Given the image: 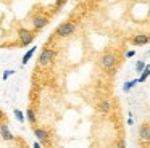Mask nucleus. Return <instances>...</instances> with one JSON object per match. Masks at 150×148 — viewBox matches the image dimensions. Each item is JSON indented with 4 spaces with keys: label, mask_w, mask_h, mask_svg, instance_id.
I'll return each instance as SVG.
<instances>
[{
    "label": "nucleus",
    "mask_w": 150,
    "mask_h": 148,
    "mask_svg": "<svg viewBox=\"0 0 150 148\" xmlns=\"http://www.w3.org/2000/svg\"><path fill=\"white\" fill-rule=\"evenodd\" d=\"M76 29L78 27H76V24L73 21H65L55 29V35H58V37H68V35L74 34Z\"/></svg>",
    "instance_id": "1"
},
{
    "label": "nucleus",
    "mask_w": 150,
    "mask_h": 148,
    "mask_svg": "<svg viewBox=\"0 0 150 148\" xmlns=\"http://www.w3.org/2000/svg\"><path fill=\"white\" fill-rule=\"evenodd\" d=\"M116 56H115L113 53H103L100 56V60H98V64H100V68H103L105 71H108V69H111V68H115L116 66Z\"/></svg>",
    "instance_id": "2"
},
{
    "label": "nucleus",
    "mask_w": 150,
    "mask_h": 148,
    "mask_svg": "<svg viewBox=\"0 0 150 148\" xmlns=\"http://www.w3.org/2000/svg\"><path fill=\"white\" fill-rule=\"evenodd\" d=\"M55 55H57V51L53 48H44L40 51V56H39V64L40 66H49L55 60Z\"/></svg>",
    "instance_id": "3"
},
{
    "label": "nucleus",
    "mask_w": 150,
    "mask_h": 148,
    "mask_svg": "<svg viewBox=\"0 0 150 148\" xmlns=\"http://www.w3.org/2000/svg\"><path fill=\"white\" fill-rule=\"evenodd\" d=\"M18 37H20V45L26 47V45L33 44V40L36 39V35H34V32H33V31H29V29L21 27L20 31H18Z\"/></svg>",
    "instance_id": "4"
},
{
    "label": "nucleus",
    "mask_w": 150,
    "mask_h": 148,
    "mask_svg": "<svg viewBox=\"0 0 150 148\" xmlns=\"http://www.w3.org/2000/svg\"><path fill=\"white\" fill-rule=\"evenodd\" d=\"M49 24V18H47L45 15H36L33 18V26H34V29H36V31H40V29H44L45 27V26Z\"/></svg>",
    "instance_id": "5"
},
{
    "label": "nucleus",
    "mask_w": 150,
    "mask_h": 148,
    "mask_svg": "<svg viewBox=\"0 0 150 148\" xmlns=\"http://www.w3.org/2000/svg\"><path fill=\"white\" fill-rule=\"evenodd\" d=\"M150 42V35L149 34H137L131 39V44L134 47H142V45H147Z\"/></svg>",
    "instance_id": "6"
},
{
    "label": "nucleus",
    "mask_w": 150,
    "mask_h": 148,
    "mask_svg": "<svg viewBox=\"0 0 150 148\" xmlns=\"http://www.w3.org/2000/svg\"><path fill=\"white\" fill-rule=\"evenodd\" d=\"M139 138L142 142H147V143L150 142V124H149V122L140 124V127H139Z\"/></svg>",
    "instance_id": "7"
},
{
    "label": "nucleus",
    "mask_w": 150,
    "mask_h": 148,
    "mask_svg": "<svg viewBox=\"0 0 150 148\" xmlns=\"http://www.w3.org/2000/svg\"><path fill=\"white\" fill-rule=\"evenodd\" d=\"M0 138H4V140H7V142L13 140V134L10 132L7 122H0Z\"/></svg>",
    "instance_id": "8"
},
{
    "label": "nucleus",
    "mask_w": 150,
    "mask_h": 148,
    "mask_svg": "<svg viewBox=\"0 0 150 148\" xmlns=\"http://www.w3.org/2000/svg\"><path fill=\"white\" fill-rule=\"evenodd\" d=\"M97 109H98V113H102V114H108V113L111 111V101L107 100V98L100 100L98 105H97Z\"/></svg>",
    "instance_id": "9"
},
{
    "label": "nucleus",
    "mask_w": 150,
    "mask_h": 148,
    "mask_svg": "<svg viewBox=\"0 0 150 148\" xmlns=\"http://www.w3.org/2000/svg\"><path fill=\"white\" fill-rule=\"evenodd\" d=\"M34 134L39 138V143H45V142L49 140V132L42 127H34Z\"/></svg>",
    "instance_id": "10"
},
{
    "label": "nucleus",
    "mask_w": 150,
    "mask_h": 148,
    "mask_svg": "<svg viewBox=\"0 0 150 148\" xmlns=\"http://www.w3.org/2000/svg\"><path fill=\"white\" fill-rule=\"evenodd\" d=\"M36 48H37V47H31L29 50H28L26 53H24V56H23V60H21V63H23V64H26L28 61H29L31 58H33V55H34V51H36Z\"/></svg>",
    "instance_id": "11"
},
{
    "label": "nucleus",
    "mask_w": 150,
    "mask_h": 148,
    "mask_svg": "<svg viewBox=\"0 0 150 148\" xmlns=\"http://www.w3.org/2000/svg\"><path fill=\"white\" fill-rule=\"evenodd\" d=\"M26 119H28V122H29V124L36 125V121H37V119H36V113H34L31 108L26 111Z\"/></svg>",
    "instance_id": "12"
},
{
    "label": "nucleus",
    "mask_w": 150,
    "mask_h": 148,
    "mask_svg": "<svg viewBox=\"0 0 150 148\" xmlns=\"http://www.w3.org/2000/svg\"><path fill=\"white\" fill-rule=\"evenodd\" d=\"M150 76V64H147L145 66V69L140 73V77H139V82H145L147 80V77Z\"/></svg>",
    "instance_id": "13"
},
{
    "label": "nucleus",
    "mask_w": 150,
    "mask_h": 148,
    "mask_svg": "<svg viewBox=\"0 0 150 148\" xmlns=\"http://www.w3.org/2000/svg\"><path fill=\"white\" fill-rule=\"evenodd\" d=\"M139 82V79H132V80H127V82H124V85H123V90L124 92H129L131 89H132L136 84Z\"/></svg>",
    "instance_id": "14"
},
{
    "label": "nucleus",
    "mask_w": 150,
    "mask_h": 148,
    "mask_svg": "<svg viewBox=\"0 0 150 148\" xmlns=\"http://www.w3.org/2000/svg\"><path fill=\"white\" fill-rule=\"evenodd\" d=\"M145 66H147V64H145V61H144V60L137 61V63H136V73H139V74H140L144 69H145Z\"/></svg>",
    "instance_id": "15"
},
{
    "label": "nucleus",
    "mask_w": 150,
    "mask_h": 148,
    "mask_svg": "<svg viewBox=\"0 0 150 148\" xmlns=\"http://www.w3.org/2000/svg\"><path fill=\"white\" fill-rule=\"evenodd\" d=\"M15 118L18 119V122H21V124H23L24 122V114H23V111H21V109H15Z\"/></svg>",
    "instance_id": "16"
},
{
    "label": "nucleus",
    "mask_w": 150,
    "mask_h": 148,
    "mask_svg": "<svg viewBox=\"0 0 150 148\" xmlns=\"http://www.w3.org/2000/svg\"><path fill=\"white\" fill-rule=\"evenodd\" d=\"M11 74H15V71H11V69H7V71H4V76H2V79H4V80H7L8 77L11 76Z\"/></svg>",
    "instance_id": "17"
},
{
    "label": "nucleus",
    "mask_w": 150,
    "mask_h": 148,
    "mask_svg": "<svg viewBox=\"0 0 150 148\" xmlns=\"http://www.w3.org/2000/svg\"><path fill=\"white\" fill-rule=\"evenodd\" d=\"M66 2H68V0H57V2H55V8H57V10H58V8H62V6L65 5Z\"/></svg>",
    "instance_id": "18"
},
{
    "label": "nucleus",
    "mask_w": 150,
    "mask_h": 148,
    "mask_svg": "<svg viewBox=\"0 0 150 148\" xmlns=\"http://www.w3.org/2000/svg\"><path fill=\"white\" fill-rule=\"evenodd\" d=\"M116 148H126V142H124L123 138H120V140L116 142Z\"/></svg>",
    "instance_id": "19"
},
{
    "label": "nucleus",
    "mask_w": 150,
    "mask_h": 148,
    "mask_svg": "<svg viewBox=\"0 0 150 148\" xmlns=\"http://www.w3.org/2000/svg\"><path fill=\"white\" fill-rule=\"evenodd\" d=\"M116 69H118V66L111 68V69H108V71H107V74H108V76H115V74H116Z\"/></svg>",
    "instance_id": "20"
},
{
    "label": "nucleus",
    "mask_w": 150,
    "mask_h": 148,
    "mask_svg": "<svg viewBox=\"0 0 150 148\" xmlns=\"http://www.w3.org/2000/svg\"><path fill=\"white\" fill-rule=\"evenodd\" d=\"M136 55V50H127L126 51V58H132Z\"/></svg>",
    "instance_id": "21"
},
{
    "label": "nucleus",
    "mask_w": 150,
    "mask_h": 148,
    "mask_svg": "<svg viewBox=\"0 0 150 148\" xmlns=\"http://www.w3.org/2000/svg\"><path fill=\"white\" fill-rule=\"evenodd\" d=\"M5 121V113H4V109L0 108V122H4Z\"/></svg>",
    "instance_id": "22"
},
{
    "label": "nucleus",
    "mask_w": 150,
    "mask_h": 148,
    "mask_svg": "<svg viewBox=\"0 0 150 148\" xmlns=\"http://www.w3.org/2000/svg\"><path fill=\"white\" fill-rule=\"evenodd\" d=\"M33 148H40V145H39V142H36V143H34V147Z\"/></svg>",
    "instance_id": "23"
},
{
    "label": "nucleus",
    "mask_w": 150,
    "mask_h": 148,
    "mask_svg": "<svg viewBox=\"0 0 150 148\" xmlns=\"http://www.w3.org/2000/svg\"><path fill=\"white\" fill-rule=\"evenodd\" d=\"M149 55H150V50H149Z\"/></svg>",
    "instance_id": "24"
}]
</instances>
